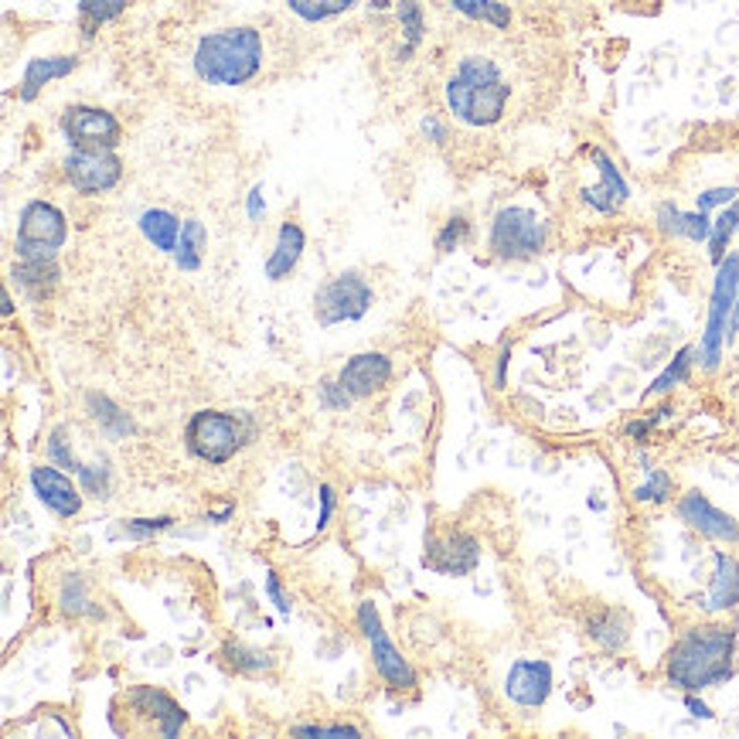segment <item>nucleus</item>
<instances>
[{"label": "nucleus", "mask_w": 739, "mask_h": 739, "mask_svg": "<svg viewBox=\"0 0 739 739\" xmlns=\"http://www.w3.org/2000/svg\"><path fill=\"white\" fill-rule=\"evenodd\" d=\"M655 226L661 236H671V239H681V229H685V211L675 204V201H661L658 211H655Z\"/></svg>", "instance_id": "e433bc0d"}, {"label": "nucleus", "mask_w": 739, "mask_h": 739, "mask_svg": "<svg viewBox=\"0 0 739 739\" xmlns=\"http://www.w3.org/2000/svg\"><path fill=\"white\" fill-rule=\"evenodd\" d=\"M317 501H321V511H317V536H321L324 528L331 525V515H334V491H331V485L317 488Z\"/></svg>", "instance_id": "a18cd8bd"}, {"label": "nucleus", "mask_w": 739, "mask_h": 739, "mask_svg": "<svg viewBox=\"0 0 739 739\" xmlns=\"http://www.w3.org/2000/svg\"><path fill=\"white\" fill-rule=\"evenodd\" d=\"M191 66L204 86L239 89L252 82L262 69V34L249 24L208 31L194 44Z\"/></svg>", "instance_id": "f03ea898"}, {"label": "nucleus", "mask_w": 739, "mask_h": 739, "mask_svg": "<svg viewBox=\"0 0 739 739\" xmlns=\"http://www.w3.org/2000/svg\"><path fill=\"white\" fill-rule=\"evenodd\" d=\"M246 211H249V219H252V222L262 219V211H267V201H262V184H256V188L249 191V198H246Z\"/></svg>", "instance_id": "de8ad7c7"}, {"label": "nucleus", "mask_w": 739, "mask_h": 739, "mask_svg": "<svg viewBox=\"0 0 739 739\" xmlns=\"http://www.w3.org/2000/svg\"><path fill=\"white\" fill-rule=\"evenodd\" d=\"M453 11H460L470 21H488L495 28H508L511 24V11L501 4V0H447Z\"/></svg>", "instance_id": "c756f323"}, {"label": "nucleus", "mask_w": 739, "mask_h": 739, "mask_svg": "<svg viewBox=\"0 0 739 739\" xmlns=\"http://www.w3.org/2000/svg\"><path fill=\"white\" fill-rule=\"evenodd\" d=\"M181 226H184V222L174 216V211H168V208H147L143 216H140V232H143V239H147L153 249L171 252V256H174V249H178Z\"/></svg>", "instance_id": "4be33fe9"}, {"label": "nucleus", "mask_w": 739, "mask_h": 739, "mask_svg": "<svg viewBox=\"0 0 739 739\" xmlns=\"http://www.w3.org/2000/svg\"><path fill=\"white\" fill-rule=\"evenodd\" d=\"M419 127H422V133H427L433 143H443V140H447V127H443L437 117H422V123H419Z\"/></svg>", "instance_id": "09e8293b"}, {"label": "nucleus", "mask_w": 739, "mask_h": 739, "mask_svg": "<svg viewBox=\"0 0 739 739\" xmlns=\"http://www.w3.org/2000/svg\"><path fill=\"white\" fill-rule=\"evenodd\" d=\"M232 515H236V505H226L222 511H208V515H204V521H211V525H226Z\"/></svg>", "instance_id": "603ef678"}, {"label": "nucleus", "mask_w": 739, "mask_h": 739, "mask_svg": "<svg viewBox=\"0 0 739 739\" xmlns=\"http://www.w3.org/2000/svg\"><path fill=\"white\" fill-rule=\"evenodd\" d=\"M66 181L79 194H106L123 178V161L117 150H72L62 161Z\"/></svg>", "instance_id": "9b49d317"}, {"label": "nucleus", "mask_w": 739, "mask_h": 739, "mask_svg": "<svg viewBox=\"0 0 739 739\" xmlns=\"http://www.w3.org/2000/svg\"><path fill=\"white\" fill-rule=\"evenodd\" d=\"M511 99L501 69L485 56H467L447 82V106L463 127H495Z\"/></svg>", "instance_id": "7ed1b4c3"}, {"label": "nucleus", "mask_w": 739, "mask_h": 739, "mask_svg": "<svg viewBox=\"0 0 739 739\" xmlns=\"http://www.w3.org/2000/svg\"><path fill=\"white\" fill-rule=\"evenodd\" d=\"M252 437V419L222 409H198L184 427V447L204 463H229Z\"/></svg>", "instance_id": "20e7f679"}, {"label": "nucleus", "mask_w": 739, "mask_h": 739, "mask_svg": "<svg viewBox=\"0 0 739 739\" xmlns=\"http://www.w3.org/2000/svg\"><path fill=\"white\" fill-rule=\"evenodd\" d=\"M358 0H287V8L307 21V24H321V21H331V18H341L348 14Z\"/></svg>", "instance_id": "cd10ccee"}, {"label": "nucleus", "mask_w": 739, "mask_h": 739, "mask_svg": "<svg viewBox=\"0 0 739 739\" xmlns=\"http://www.w3.org/2000/svg\"><path fill=\"white\" fill-rule=\"evenodd\" d=\"M467 236H470V222H467L463 216H453V219L440 229V236H437V252H453Z\"/></svg>", "instance_id": "ea45409f"}, {"label": "nucleus", "mask_w": 739, "mask_h": 739, "mask_svg": "<svg viewBox=\"0 0 739 739\" xmlns=\"http://www.w3.org/2000/svg\"><path fill=\"white\" fill-rule=\"evenodd\" d=\"M171 525H174V518H171V515H157V518H130V521H123V525H120V536L137 539V542H147V539H153L157 532H168Z\"/></svg>", "instance_id": "c9c22d12"}, {"label": "nucleus", "mask_w": 739, "mask_h": 739, "mask_svg": "<svg viewBox=\"0 0 739 739\" xmlns=\"http://www.w3.org/2000/svg\"><path fill=\"white\" fill-rule=\"evenodd\" d=\"M293 732L297 736H351V739L361 736V729L348 722H307V726H293Z\"/></svg>", "instance_id": "79ce46f5"}, {"label": "nucleus", "mask_w": 739, "mask_h": 739, "mask_svg": "<svg viewBox=\"0 0 739 739\" xmlns=\"http://www.w3.org/2000/svg\"><path fill=\"white\" fill-rule=\"evenodd\" d=\"M739 334V297H736V307H732V317H729V331H726V341L732 344Z\"/></svg>", "instance_id": "864d4df0"}, {"label": "nucleus", "mask_w": 739, "mask_h": 739, "mask_svg": "<svg viewBox=\"0 0 739 739\" xmlns=\"http://www.w3.org/2000/svg\"><path fill=\"white\" fill-rule=\"evenodd\" d=\"M69 239V222L62 208L51 201H28L18 219V239L14 249L21 259H59L62 246Z\"/></svg>", "instance_id": "0eeeda50"}, {"label": "nucleus", "mask_w": 739, "mask_h": 739, "mask_svg": "<svg viewBox=\"0 0 739 739\" xmlns=\"http://www.w3.org/2000/svg\"><path fill=\"white\" fill-rule=\"evenodd\" d=\"M685 709H689L696 719H712V716H716L702 699H696V692H685Z\"/></svg>", "instance_id": "8fccbe9b"}, {"label": "nucleus", "mask_w": 739, "mask_h": 739, "mask_svg": "<svg viewBox=\"0 0 739 739\" xmlns=\"http://www.w3.org/2000/svg\"><path fill=\"white\" fill-rule=\"evenodd\" d=\"M48 460L56 463V467H62V470H69V473H79V470H82V463L76 460V453L66 447V430L51 433V440H48Z\"/></svg>", "instance_id": "4c0bfd02"}, {"label": "nucleus", "mask_w": 739, "mask_h": 739, "mask_svg": "<svg viewBox=\"0 0 739 739\" xmlns=\"http://www.w3.org/2000/svg\"><path fill=\"white\" fill-rule=\"evenodd\" d=\"M396 14H399V28L406 34V48H402V59H406L409 51L419 48L422 34H427V18H422L419 0H396Z\"/></svg>", "instance_id": "473e14b6"}, {"label": "nucleus", "mask_w": 739, "mask_h": 739, "mask_svg": "<svg viewBox=\"0 0 739 739\" xmlns=\"http://www.w3.org/2000/svg\"><path fill=\"white\" fill-rule=\"evenodd\" d=\"M587 633L603 648V651H620L630 641V617L623 610H600L590 617Z\"/></svg>", "instance_id": "b1692460"}, {"label": "nucleus", "mask_w": 739, "mask_h": 739, "mask_svg": "<svg viewBox=\"0 0 739 739\" xmlns=\"http://www.w3.org/2000/svg\"><path fill=\"white\" fill-rule=\"evenodd\" d=\"M11 277L28 297L44 300L59 283V267H56V259H21L11 270Z\"/></svg>", "instance_id": "5701e85b"}, {"label": "nucleus", "mask_w": 739, "mask_h": 739, "mask_svg": "<svg viewBox=\"0 0 739 739\" xmlns=\"http://www.w3.org/2000/svg\"><path fill=\"white\" fill-rule=\"evenodd\" d=\"M376 303V290L361 273L348 270L334 280H328L313 297V317L321 328H334V324H351L361 321V317L372 310Z\"/></svg>", "instance_id": "6e6552de"}, {"label": "nucleus", "mask_w": 739, "mask_h": 739, "mask_svg": "<svg viewBox=\"0 0 739 739\" xmlns=\"http://www.w3.org/2000/svg\"><path fill=\"white\" fill-rule=\"evenodd\" d=\"M79 478H82V485L89 488L92 498H110V467L96 470V463H82Z\"/></svg>", "instance_id": "a19ab883"}, {"label": "nucleus", "mask_w": 739, "mask_h": 739, "mask_svg": "<svg viewBox=\"0 0 739 739\" xmlns=\"http://www.w3.org/2000/svg\"><path fill=\"white\" fill-rule=\"evenodd\" d=\"M226 661H229V668H236L239 675H267V671H273V665H277L273 655L259 651V648L236 645V641L226 645Z\"/></svg>", "instance_id": "7c9ffc66"}, {"label": "nucleus", "mask_w": 739, "mask_h": 739, "mask_svg": "<svg viewBox=\"0 0 739 739\" xmlns=\"http://www.w3.org/2000/svg\"><path fill=\"white\" fill-rule=\"evenodd\" d=\"M79 69V59L76 56H44V59H31L28 69H24V79H21V99L24 102H34L41 96V89L56 79H66Z\"/></svg>", "instance_id": "412c9836"}, {"label": "nucleus", "mask_w": 739, "mask_h": 739, "mask_svg": "<svg viewBox=\"0 0 739 739\" xmlns=\"http://www.w3.org/2000/svg\"><path fill=\"white\" fill-rule=\"evenodd\" d=\"M739 297V252H726V259L716 267V287H712V300H709V317H706V331L702 341L696 348V364L702 372H716L722 364V351H726V331H729V317Z\"/></svg>", "instance_id": "423d86ee"}, {"label": "nucleus", "mask_w": 739, "mask_h": 739, "mask_svg": "<svg viewBox=\"0 0 739 739\" xmlns=\"http://www.w3.org/2000/svg\"><path fill=\"white\" fill-rule=\"evenodd\" d=\"M127 706L137 719L150 722L153 732H161L168 739H174L184 726H188V712L164 692V689H153V685H137L127 696Z\"/></svg>", "instance_id": "4468645a"}, {"label": "nucleus", "mask_w": 739, "mask_h": 739, "mask_svg": "<svg viewBox=\"0 0 739 739\" xmlns=\"http://www.w3.org/2000/svg\"><path fill=\"white\" fill-rule=\"evenodd\" d=\"M354 617H358L361 638L368 641V648H372V661H376L379 678L389 685L392 692H409V689H416V685H419L416 668H412V665L402 658V651L392 645V638H389L386 627H382L379 607H376L372 600H361Z\"/></svg>", "instance_id": "1a4fd4ad"}, {"label": "nucleus", "mask_w": 739, "mask_h": 739, "mask_svg": "<svg viewBox=\"0 0 739 739\" xmlns=\"http://www.w3.org/2000/svg\"><path fill=\"white\" fill-rule=\"evenodd\" d=\"M709 236H712V219H709V211H685V229H681V239H689V242H709Z\"/></svg>", "instance_id": "58836bf2"}, {"label": "nucleus", "mask_w": 739, "mask_h": 739, "mask_svg": "<svg viewBox=\"0 0 739 739\" xmlns=\"http://www.w3.org/2000/svg\"><path fill=\"white\" fill-rule=\"evenodd\" d=\"M732 236H739V198L719 211V219H712V236H709L706 246H709V259L716 262V267L726 259V249H729Z\"/></svg>", "instance_id": "bb28decb"}, {"label": "nucleus", "mask_w": 739, "mask_h": 739, "mask_svg": "<svg viewBox=\"0 0 739 739\" xmlns=\"http://www.w3.org/2000/svg\"><path fill=\"white\" fill-rule=\"evenodd\" d=\"M89 406H92V416H96L99 427H110L113 433H133V422H130V416H127L120 406H113V402L106 399V396L89 392Z\"/></svg>", "instance_id": "72a5a7b5"}, {"label": "nucleus", "mask_w": 739, "mask_h": 739, "mask_svg": "<svg viewBox=\"0 0 739 739\" xmlns=\"http://www.w3.org/2000/svg\"><path fill=\"white\" fill-rule=\"evenodd\" d=\"M692 364H696V348L692 344H685L668 364H665V372L645 389V399H655V396H668L671 389H678L681 382H689V372H692Z\"/></svg>", "instance_id": "393cba45"}, {"label": "nucleus", "mask_w": 739, "mask_h": 739, "mask_svg": "<svg viewBox=\"0 0 739 739\" xmlns=\"http://www.w3.org/2000/svg\"><path fill=\"white\" fill-rule=\"evenodd\" d=\"M671 495H675V481H671V473L668 470H648V481L633 491V501H641V505H665V501H671Z\"/></svg>", "instance_id": "f704fd0d"}, {"label": "nucleus", "mask_w": 739, "mask_h": 739, "mask_svg": "<svg viewBox=\"0 0 739 739\" xmlns=\"http://www.w3.org/2000/svg\"><path fill=\"white\" fill-rule=\"evenodd\" d=\"M675 511H678V518L685 525L692 528V532H699V536H706L712 542H726V546L739 542V521L729 511L716 508L702 491H685L678 498Z\"/></svg>", "instance_id": "ddd939ff"}, {"label": "nucleus", "mask_w": 739, "mask_h": 739, "mask_svg": "<svg viewBox=\"0 0 739 739\" xmlns=\"http://www.w3.org/2000/svg\"><path fill=\"white\" fill-rule=\"evenodd\" d=\"M549 246V222L536 208L508 204L491 219L488 249L498 262H528Z\"/></svg>", "instance_id": "39448f33"}, {"label": "nucleus", "mask_w": 739, "mask_h": 739, "mask_svg": "<svg viewBox=\"0 0 739 739\" xmlns=\"http://www.w3.org/2000/svg\"><path fill=\"white\" fill-rule=\"evenodd\" d=\"M552 685H556V675L546 658H518L508 668L505 696L518 709H542L552 696Z\"/></svg>", "instance_id": "f8f14e48"}, {"label": "nucleus", "mask_w": 739, "mask_h": 739, "mask_svg": "<svg viewBox=\"0 0 739 739\" xmlns=\"http://www.w3.org/2000/svg\"><path fill=\"white\" fill-rule=\"evenodd\" d=\"M736 630L722 623L689 627L671 645L665 675L671 689L681 692H706L736 675Z\"/></svg>", "instance_id": "f257e3e1"}, {"label": "nucleus", "mask_w": 739, "mask_h": 739, "mask_svg": "<svg viewBox=\"0 0 739 739\" xmlns=\"http://www.w3.org/2000/svg\"><path fill=\"white\" fill-rule=\"evenodd\" d=\"M130 4L133 0H79V18L86 34H96V28L117 21Z\"/></svg>", "instance_id": "c85d7f7f"}, {"label": "nucleus", "mask_w": 739, "mask_h": 739, "mask_svg": "<svg viewBox=\"0 0 739 739\" xmlns=\"http://www.w3.org/2000/svg\"><path fill=\"white\" fill-rule=\"evenodd\" d=\"M422 562L440 576H467L481 562V546L467 532H450L443 539L430 536L427 552H422Z\"/></svg>", "instance_id": "2eb2a0df"}, {"label": "nucleus", "mask_w": 739, "mask_h": 739, "mask_svg": "<svg viewBox=\"0 0 739 739\" xmlns=\"http://www.w3.org/2000/svg\"><path fill=\"white\" fill-rule=\"evenodd\" d=\"M204 242H208V232H204V222L198 219H188L181 226V239H178V249H174V262L181 270L194 273L201 267V252H204Z\"/></svg>", "instance_id": "a878e982"}, {"label": "nucleus", "mask_w": 739, "mask_h": 739, "mask_svg": "<svg viewBox=\"0 0 739 739\" xmlns=\"http://www.w3.org/2000/svg\"><path fill=\"white\" fill-rule=\"evenodd\" d=\"M590 157H593V164H597L600 181L590 184V188H583V201H587L593 211H600V216H617V211H620V208L627 204V198H630V184H627V178L617 171V164L607 157V150L590 147Z\"/></svg>", "instance_id": "a211bd4d"}, {"label": "nucleus", "mask_w": 739, "mask_h": 739, "mask_svg": "<svg viewBox=\"0 0 739 739\" xmlns=\"http://www.w3.org/2000/svg\"><path fill=\"white\" fill-rule=\"evenodd\" d=\"M739 198V188H709L696 198L699 211H712V208H726Z\"/></svg>", "instance_id": "c03bdc74"}, {"label": "nucleus", "mask_w": 739, "mask_h": 739, "mask_svg": "<svg viewBox=\"0 0 739 739\" xmlns=\"http://www.w3.org/2000/svg\"><path fill=\"white\" fill-rule=\"evenodd\" d=\"M368 4H372L376 11H389V8H392V0H368Z\"/></svg>", "instance_id": "5fc2aeb1"}, {"label": "nucleus", "mask_w": 739, "mask_h": 739, "mask_svg": "<svg viewBox=\"0 0 739 739\" xmlns=\"http://www.w3.org/2000/svg\"><path fill=\"white\" fill-rule=\"evenodd\" d=\"M62 133L72 150H117L123 140L120 120L99 106H69L62 113Z\"/></svg>", "instance_id": "9d476101"}, {"label": "nucleus", "mask_w": 739, "mask_h": 739, "mask_svg": "<svg viewBox=\"0 0 739 739\" xmlns=\"http://www.w3.org/2000/svg\"><path fill=\"white\" fill-rule=\"evenodd\" d=\"M392 379V358L382 351H361L344 361L338 382L351 392V399H372Z\"/></svg>", "instance_id": "f3484780"}, {"label": "nucleus", "mask_w": 739, "mask_h": 739, "mask_svg": "<svg viewBox=\"0 0 739 739\" xmlns=\"http://www.w3.org/2000/svg\"><path fill=\"white\" fill-rule=\"evenodd\" d=\"M303 249H307L303 229H300L297 222H283L280 232H277V246H273V252H270V259H267V280H270V283L287 280V277L297 270Z\"/></svg>", "instance_id": "6ab92c4d"}, {"label": "nucleus", "mask_w": 739, "mask_h": 739, "mask_svg": "<svg viewBox=\"0 0 739 739\" xmlns=\"http://www.w3.org/2000/svg\"><path fill=\"white\" fill-rule=\"evenodd\" d=\"M712 562H716V572H712V587L702 607L712 613H726L739 603V559L729 552H716Z\"/></svg>", "instance_id": "aec40b11"}, {"label": "nucleus", "mask_w": 739, "mask_h": 739, "mask_svg": "<svg viewBox=\"0 0 739 739\" xmlns=\"http://www.w3.org/2000/svg\"><path fill=\"white\" fill-rule=\"evenodd\" d=\"M59 607H62V613H69V617H102V610L92 607V600H89V593H86V583H82L79 572H72L66 583H62Z\"/></svg>", "instance_id": "2f4dec72"}, {"label": "nucleus", "mask_w": 739, "mask_h": 739, "mask_svg": "<svg viewBox=\"0 0 739 739\" xmlns=\"http://www.w3.org/2000/svg\"><path fill=\"white\" fill-rule=\"evenodd\" d=\"M31 491L51 515H59V518H76L82 511V491L72 485L69 470H59L56 463H41L31 470Z\"/></svg>", "instance_id": "dca6fc26"}, {"label": "nucleus", "mask_w": 739, "mask_h": 739, "mask_svg": "<svg viewBox=\"0 0 739 739\" xmlns=\"http://www.w3.org/2000/svg\"><path fill=\"white\" fill-rule=\"evenodd\" d=\"M321 402H324V409H348L354 399H351V392L338 379H324L321 382Z\"/></svg>", "instance_id": "37998d69"}, {"label": "nucleus", "mask_w": 739, "mask_h": 739, "mask_svg": "<svg viewBox=\"0 0 739 739\" xmlns=\"http://www.w3.org/2000/svg\"><path fill=\"white\" fill-rule=\"evenodd\" d=\"M508 358H511V344H505V348H501V354H498V368H495V386H498V389H505V372H508Z\"/></svg>", "instance_id": "3c124183"}, {"label": "nucleus", "mask_w": 739, "mask_h": 739, "mask_svg": "<svg viewBox=\"0 0 739 739\" xmlns=\"http://www.w3.org/2000/svg\"><path fill=\"white\" fill-rule=\"evenodd\" d=\"M267 597L273 600V607H277V610H280L283 617L290 613V607H293V603H290V597L283 593V587H280V576H277L273 569L267 572Z\"/></svg>", "instance_id": "49530a36"}]
</instances>
